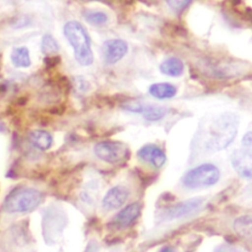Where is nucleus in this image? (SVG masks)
<instances>
[{
  "label": "nucleus",
  "mask_w": 252,
  "mask_h": 252,
  "mask_svg": "<svg viewBox=\"0 0 252 252\" xmlns=\"http://www.w3.org/2000/svg\"><path fill=\"white\" fill-rule=\"evenodd\" d=\"M238 118L233 113L220 114L211 122L204 143L207 151L216 152L227 148L237 134Z\"/></svg>",
  "instance_id": "1"
},
{
  "label": "nucleus",
  "mask_w": 252,
  "mask_h": 252,
  "mask_svg": "<svg viewBox=\"0 0 252 252\" xmlns=\"http://www.w3.org/2000/svg\"><path fill=\"white\" fill-rule=\"evenodd\" d=\"M64 35L74 49V56L82 66H89L94 61L91 47V39L84 26L77 21H69L65 24Z\"/></svg>",
  "instance_id": "2"
},
{
  "label": "nucleus",
  "mask_w": 252,
  "mask_h": 252,
  "mask_svg": "<svg viewBox=\"0 0 252 252\" xmlns=\"http://www.w3.org/2000/svg\"><path fill=\"white\" fill-rule=\"evenodd\" d=\"M43 200V194L34 188H16L4 200L3 208L8 213H28L36 209Z\"/></svg>",
  "instance_id": "3"
},
{
  "label": "nucleus",
  "mask_w": 252,
  "mask_h": 252,
  "mask_svg": "<svg viewBox=\"0 0 252 252\" xmlns=\"http://www.w3.org/2000/svg\"><path fill=\"white\" fill-rule=\"evenodd\" d=\"M219 179V168L212 163H203L188 170L182 178V183L187 188L197 189L212 186Z\"/></svg>",
  "instance_id": "4"
},
{
  "label": "nucleus",
  "mask_w": 252,
  "mask_h": 252,
  "mask_svg": "<svg viewBox=\"0 0 252 252\" xmlns=\"http://www.w3.org/2000/svg\"><path fill=\"white\" fill-rule=\"evenodd\" d=\"M95 156L108 163H118L129 156L128 147L118 141H103L97 143L94 148Z\"/></svg>",
  "instance_id": "5"
},
{
  "label": "nucleus",
  "mask_w": 252,
  "mask_h": 252,
  "mask_svg": "<svg viewBox=\"0 0 252 252\" xmlns=\"http://www.w3.org/2000/svg\"><path fill=\"white\" fill-rule=\"evenodd\" d=\"M102 56L107 64H114L121 60L128 52V44L123 39H108L102 45Z\"/></svg>",
  "instance_id": "6"
},
{
  "label": "nucleus",
  "mask_w": 252,
  "mask_h": 252,
  "mask_svg": "<svg viewBox=\"0 0 252 252\" xmlns=\"http://www.w3.org/2000/svg\"><path fill=\"white\" fill-rule=\"evenodd\" d=\"M123 108L130 112L140 113L149 121L160 120L166 114V109L164 107H161L158 105L145 104V103L136 102V101L128 102L124 104Z\"/></svg>",
  "instance_id": "7"
},
{
  "label": "nucleus",
  "mask_w": 252,
  "mask_h": 252,
  "mask_svg": "<svg viewBox=\"0 0 252 252\" xmlns=\"http://www.w3.org/2000/svg\"><path fill=\"white\" fill-rule=\"evenodd\" d=\"M231 163L236 172L246 178H252V151L237 150L231 157Z\"/></svg>",
  "instance_id": "8"
},
{
  "label": "nucleus",
  "mask_w": 252,
  "mask_h": 252,
  "mask_svg": "<svg viewBox=\"0 0 252 252\" xmlns=\"http://www.w3.org/2000/svg\"><path fill=\"white\" fill-rule=\"evenodd\" d=\"M137 156L139 157L140 159L147 163H150L156 168L161 167L166 160L164 152L159 147L152 144L143 146L138 151Z\"/></svg>",
  "instance_id": "9"
},
{
  "label": "nucleus",
  "mask_w": 252,
  "mask_h": 252,
  "mask_svg": "<svg viewBox=\"0 0 252 252\" xmlns=\"http://www.w3.org/2000/svg\"><path fill=\"white\" fill-rule=\"evenodd\" d=\"M142 210L140 203H132L123 208L113 219L112 224L114 227L121 229L129 226L139 216Z\"/></svg>",
  "instance_id": "10"
},
{
  "label": "nucleus",
  "mask_w": 252,
  "mask_h": 252,
  "mask_svg": "<svg viewBox=\"0 0 252 252\" xmlns=\"http://www.w3.org/2000/svg\"><path fill=\"white\" fill-rule=\"evenodd\" d=\"M129 191L123 186H114L109 189L102 199V207L105 210H116L127 201Z\"/></svg>",
  "instance_id": "11"
},
{
  "label": "nucleus",
  "mask_w": 252,
  "mask_h": 252,
  "mask_svg": "<svg viewBox=\"0 0 252 252\" xmlns=\"http://www.w3.org/2000/svg\"><path fill=\"white\" fill-rule=\"evenodd\" d=\"M203 203L202 199H191V200H187L184 201L182 203L176 204L174 206H172L171 208L168 209L166 216L168 219H178V218H182L184 216L190 215L196 211L199 210V208L201 207Z\"/></svg>",
  "instance_id": "12"
},
{
  "label": "nucleus",
  "mask_w": 252,
  "mask_h": 252,
  "mask_svg": "<svg viewBox=\"0 0 252 252\" xmlns=\"http://www.w3.org/2000/svg\"><path fill=\"white\" fill-rule=\"evenodd\" d=\"M29 141L30 143L36 149L41 151L48 150L53 142V138L51 134L42 129H34L29 133Z\"/></svg>",
  "instance_id": "13"
},
{
  "label": "nucleus",
  "mask_w": 252,
  "mask_h": 252,
  "mask_svg": "<svg viewBox=\"0 0 252 252\" xmlns=\"http://www.w3.org/2000/svg\"><path fill=\"white\" fill-rule=\"evenodd\" d=\"M149 93L152 96L158 99H167L176 94L177 89L169 83H156L150 86Z\"/></svg>",
  "instance_id": "14"
},
{
  "label": "nucleus",
  "mask_w": 252,
  "mask_h": 252,
  "mask_svg": "<svg viewBox=\"0 0 252 252\" xmlns=\"http://www.w3.org/2000/svg\"><path fill=\"white\" fill-rule=\"evenodd\" d=\"M161 73L170 77H178L184 71L183 62L176 57H170L165 59L159 66Z\"/></svg>",
  "instance_id": "15"
},
{
  "label": "nucleus",
  "mask_w": 252,
  "mask_h": 252,
  "mask_svg": "<svg viewBox=\"0 0 252 252\" xmlns=\"http://www.w3.org/2000/svg\"><path fill=\"white\" fill-rule=\"evenodd\" d=\"M11 62L16 68H27L31 65L29 49L25 46L15 47L11 52Z\"/></svg>",
  "instance_id": "16"
},
{
  "label": "nucleus",
  "mask_w": 252,
  "mask_h": 252,
  "mask_svg": "<svg viewBox=\"0 0 252 252\" xmlns=\"http://www.w3.org/2000/svg\"><path fill=\"white\" fill-rule=\"evenodd\" d=\"M234 228L239 235L252 236V217L244 216L234 221Z\"/></svg>",
  "instance_id": "17"
},
{
  "label": "nucleus",
  "mask_w": 252,
  "mask_h": 252,
  "mask_svg": "<svg viewBox=\"0 0 252 252\" xmlns=\"http://www.w3.org/2000/svg\"><path fill=\"white\" fill-rule=\"evenodd\" d=\"M85 19L92 25L101 26L108 21V16L102 11H94L88 10L84 13Z\"/></svg>",
  "instance_id": "18"
},
{
  "label": "nucleus",
  "mask_w": 252,
  "mask_h": 252,
  "mask_svg": "<svg viewBox=\"0 0 252 252\" xmlns=\"http://www.w3.org/2000/svg\"><path fill=\"white\" fill-rule=\"evenodd\" d=\"M41 51L43 54L49 56L54 55L59 50V45L55 38L50 34H45L41 39Z\"/></svg>",
  "instance_id": "19"
},
{
  "label": "nucleus",
  "mask_w": 252,
  "mask_h": 252,
  "mask_svg": "<svg viewBox=\"0 0 252 252\" xmlns=\"http://www.w3.org/2000/svg\"><path fill=\"white\" fill-rule=\"evenodd\" d=\"M167 5L175 12H181L186 7L189 6V4L192 2V0H165Z\"/></svg>",
  "instance_id": "20"
},
{
  "label": "nucleus",
  "mask_w": 252,
  "mask_h": 252,
  "mask_svg": "<svg viewBox=\"0 0 252 252\" xmlns=\"http://www.w3.org/2000/svg\"><path fill=\"white\" fill-rule=\"evenodd\" d=\"M242 145L245 147L252 146V131L244 134V136L242 137Z\"/></svg>",
  "instance_id": "21"
},
{
  "label": "nucleus",
  "mask_w": 252,
  "mask_h": 252,
  "mask_svg": "<svg viewBox=\"0 0 252 252\" xmlns=\"http://www.w3.org/2000/svg\"><path fill=\"white\" fill-rule=\"evenodd\" d=\"M215 252H238V251L229 245H220L216 249Z\"/></svg>",
  "instance_id": "22"
},
{
  "label": "nucleus",
  "mask_w": 252,
  "mask_h": 252,
  "mask_svg": "<svg viewBox=\"0 0 252 252\" xmlns=\"http://www.w3.org/2000/svg\"><path fill=\"white\" fill-rule=\"evenodd\" d=\"M159 252H175V250L171 246H164L161 248V250Z\"/></svg>",
  "instance_id": "23"
},
{
  "label": "nucleus",
  "mask_w": 252,
  "mask_h": 252,
  "mask_svg": "<svg viewBox=\"0 0 252 252\" xmlns=\"http://www.w3.org/2000/svg\"><path fill=\"white\" fill-rule=\"evenodd\" d=\"M4 130H5V125H4L3 122L0 121V132H2V131H4Z\"/></svg>",
  "instance_id": "24"
},
{
  "label": "nucleus",
  "mask_w": 252,
  "mask_h": 252,
  "mask_svg": "<svg viewBox=\"0 0 252 252\" xmlns=\"http://www.w3.org/2000/svg\"><path fill=\"white\" fill-rule=\"evenodd\" d=\"M82 1H85V2H91V1H98V0H82Z\"/></svg>",
  "instance_id": "25"
}]
</instances>
